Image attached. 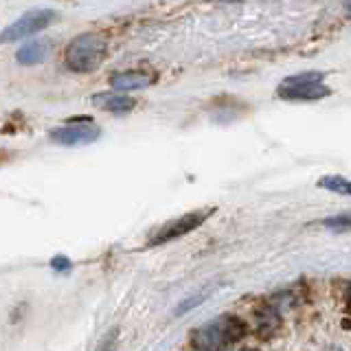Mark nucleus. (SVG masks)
<instances>
[{
    "mask_svg": "<svg viewBox=\"0 0 351 351\" xmlns=\"http://www.w3.org/2000/svg\"><path fill=\"white\" fill-rule=\"evenodd\" d=\"M246 325L237 316H219L215 321L195 329L191 336V345L197 351H222L244 338Z\"/></svg>",
    "mask_w": 351,
    "mask_h": 351,
    "instance_id": "1",
    "label": "nucleus"
},
{
    "mask_svg": "<svg viewBox=\"0 0 351 351\" xmlns=\"http://www.w3.org/2000/svg\"><path fill=\"white\" fill-rule=\"evenodd\" d=\"M108 42L101 33H80L66 47L64 62L73 73H93L106 58Z\"/></svg>",
    "mask_w": 351,
    "mask_h": 351,
    "instance_id": "2",
    "label": "nucleus"
},
{
    "mask_svg": "<svg viewBox=\"0 0 351 351\" xmlns=\"http://www.w3.org/2000/svg\"><path fill=\"white\" fill-rule=\"evenodd\" d=\"M277 95L285 101H318L329 95V88L323 84L321 73H303L283 80Z\"/></svg>",
    "mask_w": 351,
    "mask_h": 351,
    "instance_id": "3",
    "label": "nucleus"
},
{
    "mask_svg": "<svg viewBox=\"0 0 351 351\" xmlns=\"http://www.w3.org/2000/svg\"><path fill=\"white\" fill-rule=\"evenodd\" d=\"M58 20V14L53 9H33L27 11L25 16L18 18L14 25H9L7 29L0 31V44H9V42H18L36 36V33L44 31L51 27L53 22Z\"/></svg>",
    "mask_w": 351,
    "mask_h": 351,
    "instance_id": "4",
    "label": "nucleus"
},
{
    "mask_svg": "<svg viewBox=\"0 0 351 351\" xmlns=\"http://www.w3.org/2000/svg\"><path fill=\"white\" fill-rule=\"evenodd\" d=\"M51 141L60 143L66 147H77V145H88V143H95L101 136V130H99L90 117H86V121H71L62 128H55L49 132Z\"/></svg>",
    "mask_w": 351,
    "mask_h": 351,
    "instance_id": "5",
    "label": "nucleus"
},
{
    "mask_svg": "<svg viewBox=\"0 0 351 351\" xmlns=\"http://www.w3.org/2000/svg\"><path fill=\"white\" fill-rule=\"evenodd\" d=\"M208 215H211V211H193V213L180 215L178 219H171V222H167L156 230V235L149 239V246L167 244V241H173V239H178L186 233H191V230H195L197 226H200Z\"/></svg>",
    "mask_w": 351,
    "mask_h": 351,
    "instance_id": "6",
    "label": "nucleus"
},
{
    "mask_svg": "<svg viewBox=\"0 0 351 351\" xmlns=\"http://www.w3.org/2000/svg\"><path fill=\"white\" fill-rule=\"evenodd\" d=\"M110 84H112L114 90L125 93V90H143L154 84V75L145 71H123L110 77Z\"/></svg>",
    "mask_w": 351,
    "mask_h": 351,
    "instance_id": "7",
    "label": "nucleus"
},
{
    "mask_svg": "<svg viewBox=\"0 0 351 351\" xmlns=\"http://www.w3.org/2000/svg\"><path fill=\"white\" fill-rule=\"evenodd\" d=\"M93 104L97 108L106 110V112H112V114H128L132 110L136 108V101L132 97L123 95V93H101V95H95L93 97Z\"/></svg>",
    "mask_w": 351,
    "mask_h": 351,
    "instance_id": "8",
    "label": "nucleus"
},
{
    "mask_svg": "<svg viewBox=\"0 0 351 351\" xmlns=\"http://www.w3.org/2000/svg\"><path fill=\"white\" fill-rule=\"evenodd\" d=\"M47 58H49V44L47 42H40V40L22 44V47L18 49V53H16V60L20 64H25V66L42 64Z\"/></svg>",
    "mask_w": 351,
    "mask_h": 351,
    "instance_id": "9",
    "label": "nucleus"
},
{
    "mask_svg": "<svg viewBox=\"0 0 351 351\" xmlns=\"http://www.w3.org/2000/svg\"><path fill=\"white\" fill-rule=\"evenodd\" d=\"M318 186H321V189L351 197V182L347 178H343V176H325V178L318 180Z\"/></svg>",
    "mask_w": 351,
    "mask_h": 351,
    "instance_id": "10",
    "label": "nucleus"
},
{
    "mask_svg": "<svg viewBox=\"0 0 351 351\" xmlns=\"http://www.w3.org/2000/svg\"><path fill=\"white\" fill-rule=\"evenodd\" d=\"M329 230H336V233H345V230H351V211L343 213V215H336V217H329L323 222Z\"/></svg>",
    "mask_w": 351,
    "mask_h": 351,
    "instance_id": "11",
    "label": "nucleus"
},
{
    "mask_svg": "<svg viewBox=\"0 0 351 351\" xmlns=\"http://www.w3.org/2000/svg\"><path fill=\"white\" fill-rule=\"evenodd\" d=\"M117 329H110V332L101 338V343L97 345L95 351H117Z\"/></svg>",
    "mask_w": 351,
    "mask_h": 351,
    "instance_id": "12",
    "label": "nucleus"
},
{
    "mask_svg": "<svg viewBox=\"0 0 351 351\" xmlns=\"http://www.w3.org/2000/svg\"><path fill=\"white\" fill-rule=\"evenodd\" d=\"M345 305H347V310L351 312V285H349L347 292H345Z\"/></svg>",
    "mask_w": 351,
    "mask_h": 351,
    "instance_id": "13",
    "label": "nucleus"
},
{
    "mask_svg": "<svg viewBox=\"0 0 351 351\" xmlns=\"http://www.w3.org/2000/svg\"><path fill=\"white\" fill-rule=\"evenodd\" d=\"M345 11L351 16V0H345Z\"/></svg>",
    "mask_w": 351,
    "mask_h": 351,
    "instance_id": "14",
    "label": "nucleus"
},
{
    "mask_svg": "<svg viewBox=\"0 0 351 351\" xmlns=\"http://www.w3.org/2000/svg\"><path fill=\"white\" fill-rule=\"evenodd\" d=\"M325 351H343L340 347H329V349H325Z\"/></svg>",
    "mask_w": 351,
    "mask_h": 351,
    "instance_id": "15",
    "label": "nucleus"
},
{
    "mask_svg": "<svg viewBox=\"0 0 351 351\" xmlns=\"http://www.w3.org/2000/svg\"><path fill=\"white\" fill-rule=\"evenodd\" d=\"M244 351H257V349H244Z\"/></svg>",
    "mask_w": 351,
    "mask_h": 351,
    "instance_id": "16",
    "label": "nucleus"
}]
</instances>
